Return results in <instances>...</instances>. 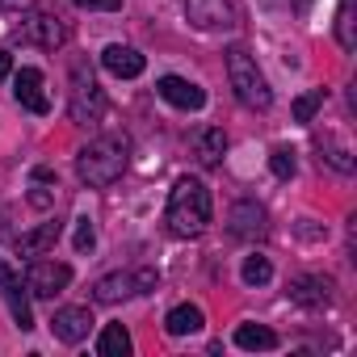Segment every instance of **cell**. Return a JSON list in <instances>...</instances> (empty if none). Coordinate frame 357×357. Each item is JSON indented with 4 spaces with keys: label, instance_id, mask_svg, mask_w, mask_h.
<instances>
[{
    "label": "cell",
    "instance_id": "f546056e",
    "mask_svg": "<svg viewBox=\"0 0 357 357\" xmlns=\"http://www.w3.org/2000/svg\"><path fill=\"white\" fill-rule=\"evenodd\" d=\"M30 0H0V9H26Z\"/></svg>",
    "mask_w": 357,
    "mask_h": 357
},
{
    "label": "cell",
    "instance_id": "484cf974",
    "mask_svg": "<svg viewBox=\"0 0 357 357\" xmlns=\"http://www.w3.org/2000/svg\"><path fill=\"white\" fill-rule=\"evenodd\" d=\"M76 252H89L93 244H97V231H93V219H76Z\"/></svg>",
    "mask_w": 357,
    "mask_h": 357
},
{
    "label": "cell",
    "instance_id": "d4e9b609",
    "mask_svg": "<svg viewBox=\"0 0 357 357\" xmlns=\"http://www.w3.org/2000/svg\"><path fill=\"white\" fill-rule=\"evenodd\" d=\"M269 168H273V176H278V181H290V176H294V151L290 147H273V155H269Z\"/></svg>",
    "mask_w": 357,
    "mask_h": 357
},
{
    "label": "cell",
    "instance_id": "4316f807",
    "mask_svg": "<svg viewBox=\"0 0 357 357\" xmlns=\"http://www.w3.org/2000/svg\"><path fill=\"white\" fill-rule=\"evenodd\" d=\"M76 9H101V13H114V9H122V0H72Z\"/></svg>",
    "mask_w": 357,
    "mask_h": 357
},
{
    "label": "cell",
    "instance_id": "cb8c5ba5",
    "mask_svg": "<svg viewBox=\"0 0 357 357\" xmlns=\"http://www.w3.org/2000/svg\"><path fill=\"white\" fill-rule=\"evenodd\" d=\"M240 278H244L248 286H265V282L273 278V265H269V257H244V269H240Z\"/></svg>",
    "mask_w": 357,
    "mask_h": 357
},
{
    "label": "cell",
    "instance_id": "8992f818",
    "mask_svg": "<svg viewBox=\"0 0 357 357\" xmlns=\"http://www.w3.org/2000/svg\"><path fill=\"white\" fill-rule=\"evenodd\" d=\"M0 294H5V303H9V315H13V324L22 328V332H30L34 328V311H30V290H26V282H22V273L9 265V261H0Z\"/></svg>",
    "mask_w": 357,
    "mask_h": 357
},
{
    "label": "cell",
    "instance_id": "3957f363",
    "mask_svg": "<svg viewBox=\"0 0 357 357\" xmlns=\"http://www.w3.org/2000/svg\"><path fill=\"white\" fill-rule=\"evenodd\" d=\"M227 80H231L236 97H240L248 109H269V105H273L269 80H265V72L257 68V59L248 55V47H227Z\"/></svg>",
    "mask_w": 357,
    "mask_h": 357
},
{
    "label": "cell",
    "instance_id": "f1b7e54d",
    "mask_svg": "<svg viewBox=\"0 0 357 357\" xmlns=\"http://www.w3.org/2000/svg\"><path fill=\"white\" fill-rule=\"evenodd\" d=\"M30 202H34L38 211H47V206H51V194H47V190H34V194H30Z\"/></svg>",
    "mask_w": 357,
    "mask_h": 357
},
{
    "label": "cell",
    "instance_id": "52a82bcc",
    "mask_svg": "<svg viewBox=\"0 0 357 357\" xmlns=\"http://www.w3.org/2000/svg\"><path fill=\"white\" fill-rule=\"evenodd\" d=\"M22 43H30V47H43V51H55V47H63L68 43V26L59 22V17H51V13H30V17H22V26L13 30Z\"/></svg>",
    "mask_w": 357,
    "mask_h": 357
},
{
    "label": "cell",
    "instance_id": "277c9868",
    "mask_svg": "<svg viewBox=\"0 0 357 357\" xmlns=\"http://www.w3.org/2000/svg\"><path fill=\"white\" fill-rule=\"evenodd\" d=\"M68 114L76 126H97L105 118V93L93 76V68L84 59L72 63V97H68Z\"/></svg>",
    "mask_w": 357,
    "mask_h": 357
},
{
    "label": "cell",
    "instance_id": "6da1fadb",
    "mask_svg": "<svg viewBox=\"0 0 357 357\" xmlns=\"http://www.w3.org/2000/svg\"><path fill=\"white\" fill-rule=\"evenodd\" d=\"M126 164H130V139H126V135H118V130L89 139V143L80 147V155H76V172H80V181H84V185H93V190L114 185L118 176L126 172Z\"/></svg>",
    "mask_w": 357,
    "mask_h": 357
},
{
    "label": "cell",
    "instance_id": "ac0fdd59",
    "mask_svg": "<svg viewBox=\"0 0 357 357\" xmlns=\"http://www.w3.org/2000/svg\"><path fill=\"white\" fill-rule=\"evenodd\" d=\"M202 324H206V315H202V307H194V303H181V307H172V311L164 315L168 336H190V332H198Z\"/></svg>",
    "mask_w": 357,
    "mask_h": 357
},
{
    "label": "cell",
    "instance_id": "9c48e42d",
    "mask_svg": "<svg viewBox=\"0 0 357 357\" xmlns=\"http://www.w3.org/2000/svg\"><path fill=\"white\" fill-rule=\"evenodd\" d=\"M227 227H231L236 240H265V236H269V215H265V206H257V202L244 198V202L231 206Z\"/></svg>",
    "mask_w": 357,
    "mask_h": 357
},
{
    "label": "cell",
    "instance_id": "30bf717a",
    "mask_svg": "<svg viewBox=\"0 0 357 357\" xmlns=\"http://www.w3.org/2000/svg\"><path fill=\"white\" fill-rule=\"evenodd\" d=\"M51 332H55V340H63V344H80V340L93 332V311H89V307H59V311L51 315Z\"/></svg>",
    "mask_w": 357,
    "mask_h": 357
},
{
    "label": "cell",
    "instance_id": "7c38bea8",
    "mask_svg": "<svg viewBox=\"0 0 357 357\" xmlns=\"http://www.w3.org/2000/svg\"><path fill=\"white\" fill-rule=\"evenodd\" d=\"M290 298H294L298 307L319 311V307L332 303V282L319 278V273H298V278H290Z\"/></svg>",
    "mask_w": 357,
    "mask_h": 357
},
{
    "label": "cell",
    "instance_id": "e0dca14e",
    "mask_svg": "<svg viewBox=\"0 0 357 357\" xmlns=\"http://www.w3.org/2000/svg\"><path fill=\"white\" fill-rule=\"evenodd\" d=\"M130 294H139V273H109L93 286L97 303H118V298H130Z\"/></svg>",
    "mask_w": 357,
    "mask_h": 357
},
{
    "label": "cell",
    "instance_id": "ffe728a7",
    "mask_svg": "<svg viewBox=\"0 0 357 357\" xmlns=\"http://www.w3.org/2000/svg\"><path fill=\"white\" fill-rule=\"evenodd\" d=\"M315 147H319V164L328 160L336 172H353V155H349V147L332 135V130H324V135H315Z\"/></svg>",
    "mask_w": 357,
    "mask_h": 357
},
{
    "label": "cell",
    "instance_id": "7402d4cb",
    "mask_svg": "<svg viewBox=\"0 0 357 357\" xmlns=\"http://www.w3.org/2000/svg\"><path fill=\"white\" fill-rule=\"evenodd\" d=\"M336 38L344 51L357 47V34H353V0H340V9H336Z\"/></svg>",
    "mask_w": 357,
    "mask_h": 357
},
{
    "label": "cell",
    "instance_id": "2e32d148",
    "mask_svg": "<svg viewBox=\"0 0 357 357\" xmlns=\"http://www.w3.org/2000/svg\"><path fill=\"white\" fill-rule=\"evenodd\" d=\"M59 231H63V223H59V219H47L43 227H34V231H26V236L17 240V257H43L47 248H55V240H59Z\"/></svg>",
    "mask_w": 357,
    "mask_h": 357
},
{
    "label": "cell",
    "instance_id": "d6986e66",
    "mask_svg": "<svg viewBox=\"0 0 357 357\" xmlns=\"http://www.w3.org/2000/svg\"><path fill=\"white\" fill-rule=\"evenodd\" d=\"M236 344L248 349V353H269V349H278V332L265 328V324H240L236 328Z\"/></svg>",
    "mask_w": 357,
    "mask_h": 357
},
{
    "label": "cell",
    "instance_id": "ba28073f",
    "mask_svg": "<svg viewBox=\"0 0 357 357\" xmlns=\"http://www.w3.org/2000/svg\"><path fill=\"white\" fill-rule=\"evenodd\" d=\"M68 282H72V269L63 261H30L26 269V290L34 298H55L68 290Z\"/></svg>",
    "mask_w": 357,
    "mask_h": 357
},
{
    "label": "cell",
    "instance_id": "83f0119b",
    "mask_svg": "<svg viewBox=\"0 0 357 357\" xmlns=\"http://www.w3.org/2000/svg\"><path fill=\"white\" fill-rule=\"evenodd\" d=\"M9 72H13V55L0 51V80H9Z\"/></svg>",
    "mask_w": 357,
    "mask_h": 357
},
{
    "label": "cell",
    "instance_id": "603a6c76",
    "mask_svg": "<svg viewBox=\"0 0 357 357\" xmlns=\"http://www.w3.org/2000/svg\"><path fill=\"white\" fill-rule=\"evenodd\" d=\"M324 101H328V89H311V93H303V97L294 101V122H311L315 109H324Z\"/></svg>",
    "mask_w": 357,
    "mask_h": 357
},
{
    "label": "cell",
    "instance_id": "5bb4252c",
    "mask_svg": "<svg viewBox=\"0 0 357 357\" xmlns=\"http://www.w3.org/2000/svg\"><path fill=\"white\" fill-rule=\"evenodd\" d=\"M101 63H105V72H114L118 80H135V76H143V68H147V59H143L135 47H122V43L105 47V51H101Z\"/></svg>",
    "mask_w": 357,
    "mask_h": 357
},
{
    "label": "cell",
    "instance_id": "5b68a950",
    "mask_svg": "<svg viewBox=\"0 0 357 357\" xmlns=\"http://www.w3.org/2000/svg\"><path fill=\"white\" fill-rule=\"evenodd\" d=\"M185 17H190V26H198L206 34L240 26V9L231 0H185Z\"/></svg>",
    "mask_w": 357,
    "mask_h": 357
},
{
    "label": "cell",
    "instance_id": "8fae6325",
    "mask_svg": "<svg viewBox=\"0 0 357 357\" xmlns=\"http://www.w3.org/2000/svg\"><path fill=\"white\" fill-rule=\"evenodd\" d=\"M155 93H160L168 105H176V109H202V105H206V93H202L194 80H185V76H160Z\"/></svg>",
    "mask_w": 357,
    "mask_h": 357
},
{
    "label": "cell",
    "instance_id": "9a60e30c",
    "mask_svg": "<svg viewBox=\"0 0 357 357\" xmlns=\"http://www.w3.org/2000/svg\"><path fill=\"white\" fill-rule=\"evenodd\" d=\"M194 160L202 164V168H219L223 164V151H227V135H223V126H202V130H194Z\"/></svg>",
    "mask_w": 357,
    "mask_h": 357
},
{
    "label": "cell",
    "instance_id": "44dd1931",
    "mask_svg": "<svg viewBox=\"0 0 357 357\" xmlns=\"http://www.w3.org/2000/svg\"><path fill=\"white\" fill-rule=\"evenodd\" d=\"M97 353L101 357H126L130 353V332L122 324H105V332L97 336Z\"/></svg>",
    "mask_w": 357,
    "mask_h": 357
},
{
    "label": "cell",
    "instance_id": "4fadbf2b",
    "mask_svg": "<svg viewBox=\"0 0 357 357\" xmlns=\"http://www.w3.org/2000/svg\"><path fill=\"white\" fill-rule=\"evenodd\" d=\"M13 97H17L30 114H47V109H51V101H47V93H43V72H38V68H22V72L13 76Z\"/></svg>",
    "mask_w": 357,
    "mask_h": 357
},
{
    "label": "cell",
    "instance_id": "7a4b0ae2",
    "mask_svg": "<svg viewBox=\"0 0 357 357\" xmlns=\"http://www.w3.org/2000/svg\"><path fill=\"white\" fill-rule=\"evenodd\" d=\"M164 219H168V231L181 236V240L202 236L206 223H211V190L198 181V176H181V181L172 185V194H168Z\"/></svg>",
    "mask_w": 357,
    "mask_h": 357
}]
</instances>
